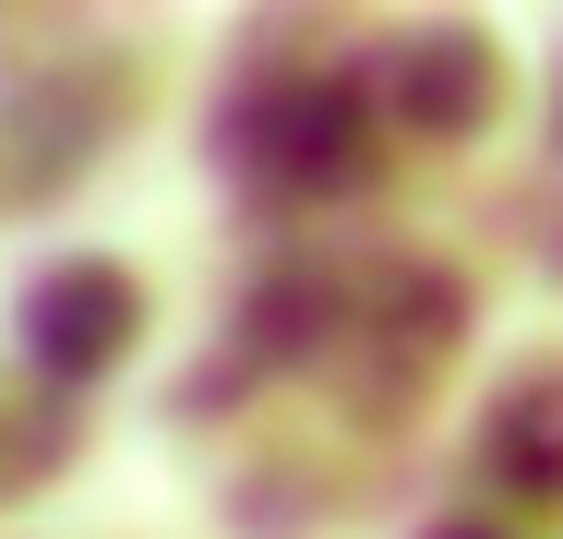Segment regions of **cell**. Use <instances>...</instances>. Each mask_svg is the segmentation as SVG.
I'll list each match as a JSON object with an SVG mask.
<instances>
[{"label": "cell", "mask_w": 563, "mask_h": 539, "mask_svg": "<svg viewBox=\"0 0 563 539\" xmlns=\"http://www.w3.org/2000/svg\"><path fill=\"white\" fill-rule=\"evenodd\" d=\"M24 336H36L48 372H97L120 336H132V288H120L109 264H73V276H48V288L24 300Z\"/></svg>", "instance_id": "obj_1"}]
</instances>
